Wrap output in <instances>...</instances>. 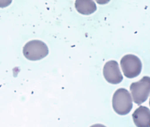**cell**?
<instances>
[{
    "label": "cell",
    "mask_w": 150,
    "mask_h": 127,
    "mask_svg": "<svg viewBox=\"0 0 150 127\" xmlns=\"http://www.w3.org/2000/svg\"><path fill=\"white\" fill-rule=\"evenodd\" d=\"M113 108L114 111L119 115H126L133 108L131 94L125 89H119L113 94Z\"/></svg>",
    "instance_id": "6da1fadb"
},
{
    "label": "cell",
    "mask_w": 150,
    "mask_h": 127,
    "mask_svg": "<svg viewBox=\"0 0 150 127\" xmlns=\"http://www.w3.org/2000/svg\"><path fill=\"white\" fill-rule=\"evenodd\" d=\"M23 54L27 60L38 61L42 60L48 54L47 45L40 40H33L28 42L23 47Z\"/></svg>",
    "instance_id": "7a4b0ae2"
},
{
    "label": "cell",
    "mask_w": 150,
    "mask_h": 127,
    "mask_svg": "<svg viewBox=\"0 0 150 127\" xmlns=\"http://www.w3.org/2000/svg\"><path fill=\"white\" fill-rule=\"evenodd\" d=\"M132 99L137 105H141L148 99L150 92V78L143 77L138 82L133 83L130 86Z\"/></svg>",
    "instance_id": "3957f363"
},
{
    "label": "cell",
    "mask_w": 150,
    "mask_h": 127,
    "mask_svg": "<svg viewBox=\"0 0 150 127\" xmlns=\"http://www.w3.org/2000/svg\"><path fill=\"white\" fill-rule=\"evenodd\" d=\"M120 67L126 77L134 78L141 74L142 63L135 55L127 54L120 60Z\"/></svg>",
    "instance_id": "277c9868"
},
{
    "label": "cell",
    "mask_w": 150,
    "mask_h": 127,
    "mask_svg": "<svg viewBox=\"0 0 150 127\" xmlns=\"http://www.w3.org/2000/svg\"><path fill=\"white\" fill-rule=\"evenodd\" d=\"M103 74L105 79L112 84H119L123 79L119 64L115 61H110L104 65Z\"/></svg>",
    "instance_id": "5b68a950"
},
{
    "label": "cell",
    "mask_w": 150,
    "mask_h": 127,
    "mask_svg": "<svg viewBox=\"0 0 150 127\" xmlns=\"http://www.w3.org/2000/svg\"><path fill=\"white\" fill-rule=\"evenodd\" d=\"M132 117L137 126H150V110L148 107L140 106L133 114Z\"/></svg>",
    "instance_id": "8992f818"
},
{
    "label": "cell",
    "mask_w": 150,
    "mask_h": 127,
    "mask_svg": "<svg viewBox=\"0 0 150 127\" xmlns=\"http://www.w3.org/2000/svg\"><path fill=\"white\" fill-rule=\"evenodd\" d=\"M75 6L77 12L83 15L92 14L97 10V6L93 0H76Z\"/></svg>",
    "instance_id": "52a82bcc"
},
{
    "label": "cell",
    "mask_w": 150,
    "mask_h": 127,
    "mask_svg": "<svg viewBox=\"0 0 150 127\" xmlns=\"http://www.w3.org/2000/svg\"><path fill=\"white\" fill-rule=\"evenodd\" d=\"M12 0H0V8H5L11 4Z\"/></svg>",
    "instance_id": "ba28073f"
},
{
    "label": "cell",
    "mask_w": 150,
    "mask_h": 127,
    "mask_svg": "<svg viewBox=\"0 0 150 127\" xmlns=\"http://www.w3.org/2000/svg\"><path fill=\"white\" fill-rule=\"evenodd\" d=\"M110 0H96V1L99 5H105L110 2Z\"/></svg>",
    "instance_id": "9c48e42d"
}]
</instances>
